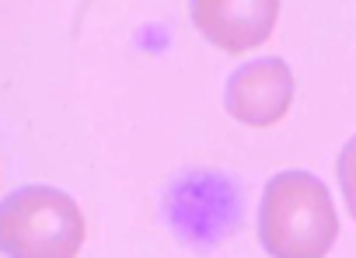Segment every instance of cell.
Wrapping results in <instances>:
<instances>
[{
	"label": "cell",
	"mask_w": 356,
	"mask_h": 258,
	"mask_svg": "<svg viewBox=\"0 0 356 258\" xmlns=\"http://www.w3.org/2000/svg\"><path fill=\"white\" fill-rule=\"evenodd\" d=\"M84 213L63 188L22 185L0 202V248L8 258H77Z\"/></svg>",
	"instance_id": "cell-2"
},
{
	"label": "cell",
	"mask_w": 356,
	"mask_h": 258,
	"mask_svg": "<svg viewBox=\"0 0 356 258\" xmlns=\"http://www.w3.org/2000/svg\"><path fill=\"white\" fill-rule=\"evenodd\" d=\"M335 171H339V185H342V199L356 220V136L346 140V147L339 150V161H335Z\"/></svg>",
	"instance_id": "cell-5"
},
{
	"label": "cell",
	"mask_w": 356,
	"mask_h": 258,
	"mask_svg": "<svg viewBox=\"0 0 356 258\" xmlns=\"http://www.w3.org/2000/svg\"><path fill=\"white\" fill-rule=\"evenodd\" d=\"M193 25L224 53H248L262 46L280 18V0H193Z\"/></svg>",
	"instance_id": "cell-4"
},
{
	"label": "cell",
	"mask_w": 356,
	"mask_h": 258,
	"mask_svg": "<svg viewBox=\"0 0 356 258\" xmlns=\"http://www.w3.org/2000/svg\"><path fill=\"white\" fill-rule=\"evenodd\" d=\"M293 105V70L280 56L241 63L224 88V108L241 126H273Z\"/></svg>",
	"instance_id": "cell-3"
},
{
	"label": "cell",
	"mask_w": 356,
	"mask_h": 258,
	"mask_svg": "<svg viewBox=\"0 0 356 258\" xmlns=\"http://www.w3.org/2000/svg\"><path fill=\"white\" fill-rule=\"evenodd\" d=\"M328 185L311 171L273 175L259 202V241L273 258H325L339 237Z\"/></svg>",
	"instance_id": "cell-1"
}]
</instances>
